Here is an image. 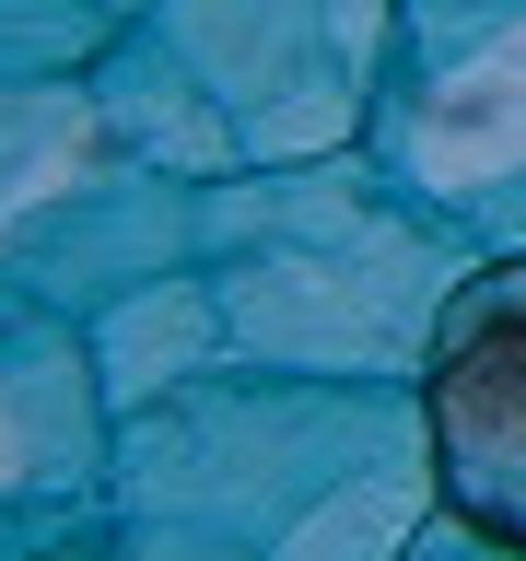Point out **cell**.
I'll return each instance as SVG.
<instances>
[{"instance_id":"obj_1","label":"cell","mask_w":526,"mask_h":561,"mask_svg":"<svg viewBox=\"0 0 526 561\" xmlns=\"http://www.w3.org/2000/svg\"><path fill=\"white\" fill-rule=\"evenodd\" d=\"M421 421H433V480L445 515L491 550H526V257L480 270L445 305L433 375H421Z\"/></svg>"}]
</instances>
